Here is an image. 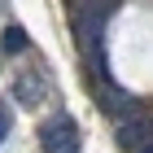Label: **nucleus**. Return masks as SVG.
I'll return each instance as SVG.
<instances>
[{
    "label": "nucleus",
    "instance_id": "nucleus-2",
    "mask_svg": "<svg viewBox=\"0 0 153 153\" xmlns=\"http://www.w3.org/2000/svg\"><path fill=\"white\" fill-rule=\"evenodd\" d=\"M118 144L127 153H144L153 144V114L140 109V114H131L127 123H118Z\"/></svg>",
    "mask_w": 153,
    "mask_h": 153
},
{
    "label": "nucleus",
    "instance_id": "nucleus-5",
    "mask_svg": "<svg viewBox=\"0 0 153 153\" xmlns=\"http://www.w3.org/2000/svg\"><path fill=\"white\" fill-rule=\"evenodd\" d=\"M4 136H9V109H0V144H4Z\"/></svg>",
    "mask_w": 153,
    "mask_h": 153
},
{
    "label": "nucleus",
    "instance_id": "nucleus-4",
    "mask_svg": "<svg viewBox=\"0 0 153 153\" xmlns=\"http://www.w3.org/2000/svg\"><path fill=\"white\" fill-rule=\"evenodd\" d=\"M26 48V35H22V26H9L4 35H0V53H22Z\"/></svg>",
    "mask_w": 153,
    "mask_h": 153
},
{
    "label": "nucleus",
    "instance_id": "nucleus-6",
    "mask_svg": "<svg viewBox=\"0 0 153 153\" xmlns=\"http://www.w3.org/2000/svg\"><path fill=\"white\" fill-rule=\"evenodd\" d=\"M144 153H153V144H149V149H144Z\"/></svg>",
    "mask_w": 153,
    "mask_h": 153
},
{
    "label": "nucleus",
    "instance_id": "nucleus-3",
    "mask_svg": "<svg viewBox=\"0 0 153 153\" xmlns=\"http://www.w3.org/2000/svg\"><path fill=\"white\" fill-rule=\"evenodd\" d=\"M13 92H18V101H22V105H35V101H44V96H39V92H44V79H39V74H22Z\"/></svg>",
    "mask_w": 153,
    "mask_h": 153
},
{
    "label": "nucleus",
    "instance_id": "nucleus-1",
    "mask_svg": "<svg viewBox=\"0 0 153 153\" xmlns=\"http://www.w3.org/2000/svg\"><path fill=\"white\" fill-rule=\"evenodd\" d=\"M79 144H83V136L70 114H57L39 127V149L44 153H79Z\"/></svg>",
    "mask_w": 153,
    "mask_h": 153
}]
</instances>
